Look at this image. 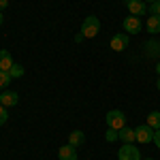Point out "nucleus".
Wrapping results in <instances>:
<instances>
[{
	"label": "nucleus",
	"instance_id": "obj_1",
	"mask_svg": "<svg viewBox=\"0 0 160 160\" xmlns=\"http://www.w3.org/2000/svg\"><path fill=\"white\" fill-rule=\"evenodd\" d=\"M79 32L86 38H94L100 32V19L96 15H88L86 19H83V24H81V30Z\"/></svg>",
	"mask_w": 160,
	"mask_h": 160
},
{
	"label": "nucleus",
	"instance_id": "obj_2",
	"mask_svg": "<svg viewBox=\"0 0 160 160\" xmlns=\"http://www.w3.org/2000/svg\"><path fill=\"white\" fill-rule=\"evenodd\" d=\"M105 122H107V128H115V130H122L124 126H126V115H124V111L113 109V111H109V113L105 115Z\"/></svg>",
	"mask_w": 160,
	"mask_h": 160
},
{
	"label": "nucleus",
	"instance_id": "obj_3",
	"mask_svg": "<svg viewBox=\"0 0 160 160\" xmlns=\"http://www.w3.org/2000/svg\"><path fill=\"white\" fill-rule=\"evenodd\" d=\"M118 160H141V152L132 143H124L118 152Z\"/></svg>",
	"mask_w": 160,
	"mask_h": 160
},
{
	"label": "nucleus",
	"instance_id": "obj_4",
	"mask_svg": "<svg viewBox=\"0 0 160 160\" xmlns=\"http://www.w3.org/2000/svg\"><path fill=\"white\" fill-rule=\"evenodd\" d=\"M122 26H124V30H126V34H139V32L143 30L141 17H135V15H128L122 22Z\"/></svg>",
	"mask_w": 160,
	"mask_h": 160
},
{
	"label": "nucleus",
	"instance_id": "obj_5",
	"mask_svg": "<svg viewBox=\"0 0 160 160\" xmlns=\"http://www.w3.org/2000/svg\"><path fill=\"white\" fill-rule=\"evenodd\" d=\"M135 132H137V141L145 145V143H152V141H154V132H156V130H154L152 126H148V124H141V126L135 128Z\"/></svg>",
	"mask_w": 160,
	"mask_h": 160
},
{
	"label": "nucleus",
	"instance_id": "obj_6",
	"mask_svg": "<svg viewBox=\"0 0 160 160\" xmlns=\"http://www.w3.org/2000/svg\"><path fill=\"white\" fill-rule=\"evenodd\" d=\"M124 4H126V9L130 15H135V17H141L143 13H148V4L143 2V0H122Z\"/></svg>",
	"mask_w": 160,
	"mask_h": 160
},
{
	"label": "nucleus",
	"instance_id": "obj_7",
	"mask_svg": "<svg viewBox=\"0 0 160 160\" xmlns=\"http://www.w3.org/2000/svg\"><path fill=\"white\" fill-rule=\"evenodd\" d=\"M17 102H19V94L13 92V90H4V92L0 94V105L7 107V109H9V107H15Z\"/></svg>",
	"mask_w": 160,
	"mask_h": 160
},
{
	"label": "nucleus",
	"instance_id": "obj_8",
	"mask_svg": "<svg viewBox=\"0 0 160 160\" xmlns=\"http://www.w3.org/2000/svg\"><path fill=\"white\" fill-rule=\"evenodd\" d=\"M113 51H124L128 47V34L126 32H120V34H115V37L111 38V45H109Z\"/></svg>",
	"mask_w": 160,
	"mask_h": 160
},
{
	"label": "nucleus",
	"instance_id": "obj_9",
	"mask_svg": "<svg viewBox=\"0 0 160 160\" xmlns=\"http://www.w3.org/2000/svg\"><path fill=\"white\" fill-rule=\"evenodd\" d=\"M58 158L60 160H77V148H73L71 143L68 145H62L58 149Z\"/></svg>",
	"mask_w": 160,
	"mask_h": 160
},
{
	"label": "nucleus",
	"instance_id": "obj_10",
	"mask_svg": "<svg viewBox=\"0 0 160 160\" xmlns=\"http://www.w3.org/2000/svg\"><path fill=\"white\" fill-rule=\"evenodd\" d=\"M13 64H15V62H13L11 53H9L7 49H0V71H7V73H9Z\"/></svg>",
	"mask_w": 160,
	"mask_h": 160
},
{
	"label": "nucleus",
	"instance_id": "obj_11",
	"mask_svg": "<svg viewBox=\"0 0 160 160\" xmlns=\"http://www.w3.org/2000/svg\"><path fill=\"white\" fill-rule=\"evenodd\" d=\"M145 28H148L149 34H158L160 32V15H149L148 22H145Z\"/></svg>",
	"mask_w": 160,
	"mask_h": 160
},
{
	"label": "nucleus",
	"instance_id": "obj_12",
	"mask_svg": "<svg viewBox=\"0 0 160 160\" xmlns=\"http://www.w3.org/2000/svg\"><path fill=\"white\" fill-rule=\"evenodd\" d=\"M68 143H71L73 148H79V145L86 143V135H83L81 130H73V132L68 135Z\"/></svg>",
	"mask_w": 160,
	"mask_h": 160
},
{
	"label": "nucleus",
	"instance_id": "obj_13",
	"mask_svg": "<svg viewBox=\"0 0 160 160\" xmlns=\"http://www.w3.org/2000/svg\"><path fill=\"white\" fill-rule=\"evenodd\" d=\"M120 139H122L124 143H135V141H137L135 128H128V126H124L122 130H120Z\"/></svg>",
	"mask_w": 160,
	"mask_h": 160
},
{
	"label": "nucleus",
	"instance_id": "obj_14",
	"mask_svg": "<svg viewBox=\"0 0 160 160\" xmlns=\"http://www.w3.org/2000/svg\"><path fill=\"white\" fill-rule=\"evenodd\" d=\"M148 126H152V128H154V130H158L160 128V111H152V113H149L148 115Z\"/></svg>",
	"mask_w": 160,
	"mask_h": 160
},
{
	"label": "nucleus",
	"instance_id": "obj_15",
	"mask_svg": "<svg viewBox=\"0 0 160 160\" xmlns=\"http://www.w3.org/2000/svg\"><path fill=\"white\" fill-rule=\"evenodd\" d=\"M145 47H148V49H145V51H148V56H152V58L158 56V51H160V43H158V41H149Z\"/></svg>",
	"mask_w": 160,
	"mask_h": 160
},
{
	"label": "nucleus",
	"instance_id": "obj_16",
	"mask_svg": "<svg viewBox=\"0 0 160 160\" xmlns=\"http://www.w3.org/2000/svg\"><path fill=\"white\" fill-rule=\"evenodd\" d=\"M9 75H11V79H19V77H24V66H22V64H13L11 71H9Z\"/></svg>",
	"mask_w": 160,
	"mask_h": 160
},
{
	"label": "nucleus",
	"instance_id": "obj_17",
	"mask_svg": "<svg viewBox=\"0 0 160 160\" xmlns=\"http://www.w3.org/2000/svg\"><path fill=\"white\" fill-rule=\"evenodd\" d=\"M120 139V130H115V128H107V132H105V141L107 143H113V141H118Z\"/></svg>",
	"mask_w": 160,
	"mask_h": 160
},
{
	"label": "nucleus",
	"instance_id": "obj_18",
	"mask_svg": "<svg viewBox=\"0 0 160 160\" xmlns=\"http://www.w3.org/2000/svg\"><path fill=\"white\" fill-rule=\"evenodd\" d=\"M11 75L7 73V71H0V90H7V86L11 83Z\"/></svg>",
	"mask_w": 160,
	"mask_h": 160
},
{
	"label": "nucleus",
	"instance_id": "obj_19",
	"mask_svg": "<svg viewBox=\"0 0 160 160\" xmlns=\"http://www.w3.org/2000/svg\"><path fill=\"white\" fill-rule=\"evenodd\" d=\"M148 13H152V15H160V0H156V2H152V4H149Z\"/></svg>",
	"mask_w": 160,
	"mask_h": 160
},
{
	"label": "nucleus",
	"instance_id": "obj_20",
	"mask_svg": "<svg viewBox=\"0 0 160 160\" xmlns=\"http://www.w3.org/2000/svg\"><path fill=\"white\" fill-rule=\"evenodd\" d=\"M7 120H9L7 107H2V105H0V126H2V124H7Z\"/></svg>",
	"mask_w": 160,
	"mask_h": 160
},
{
	"label": "nucleus",
	"instance_id": "obj_21",
	"mask_svg": "<svg viewBox=\"0 0 160 160\" xmlns=\"http://www.w3.org/2000/svg\"><path fill=\"white\" fill-rule=\"evenodd\" d=\"M152 143H154V145L160 149V128L156 130V132H154V141H152Z\"/></svg>",
	"mask_w": 160,
	"mask_h": 160
},
{
	"label": "nucleus",
	"instance_id": "obj_22",
	"mask_svg": "<svg viewBox=\"0 0 160 160\" xmlns=\"http://www.w3.org/2000/svg\"><path fill=\"white\" fill-rule=\"evenodd\" d=\"M9 7V0H0V11H4Z\"/></svg>",
	"mask_w": 160,
	"mask_h": 160
},
{
	"label": "nucleus",
	"instance_id": "obj_23",
	"mask_svg": "<svg viewBox=\"0 0 160 160\" xmlns=\"http://www.w3.org/2000/svg\"><path fill=\"white\" fill-rule=\"evenodd\" d=\"M83 38H86V37H83V34H81V32H79V34H77V37H75V41H77V43H81V41H83Z\"/></svg>",
	"mask_w": 160,
	"mask_h": 160
},
{
	"label": "nucleus",
	"instance_id": "obj_24",
	"mask_svg": "<svg viewBox=\"0 0 160 160\" xmlns=\"http://www.w3.org/2000/svg\"><path fill=\"white\" fill-rule=\"evenodd\" d=\"M156 73H158V77H160V64H156Z\"/></svg>",
	"mask_w": 160,
	"mask_h": 160
},
{
	"label": "nucleus",
	"instance_id": "obj_25",
	"mask_svg": "<svg viewBox=\"0 0 160 160\" xmlns=\"http://www.w3.org/2000/svg\"><path fill=\"white\" fill-rule=\"evenodd\" d=\"M2 22H4V17H2V11H0V26H2Z\"/></svg>",
	"mask_w": 160,
	"mask_h": 160
},
{
	"label": "nucleus",
	"instance_id": "obj_26",
	"mask_svg": "<svg viewBox=\"0 0 160 160\" xmlns=\"http://www.w3.org/2000/svg\"><path fill=\"white\" fill-rule=\"evenodd\" d=\"M156 88H158V90H160V77H158V81H156Z\"/></svg>",
	"mask_w": 160,
	"mask_h": 160
},
{
	"label": "nucleus",
	"instance_id": "obj_27",
	"mask_svg": "<svg viewBox=\"0 0 160 160\" xmlns=\"http://www.w3.org/2000/svg\"><path fill=\"white\" fill-rule=\"evenodd\" d=\"M143 2H149V4H152V2H156V0H143Z\"/></svg>",
	"mask_w": 160,
	"mask_h": 160
},
{
	"label": "nucleus",
	"instance_id": "obj_28",
	"mask_svg": "<svg viewBox=\"0 0 160 160\" xmlns=\"http://www.w3.org/2000/svg\"><path fill=\"white\" fill-rule=\"evenodd\" d=\"M145 160H154V158H145Z\"/></svg>",
	"mask_w": 160,
	"mask_h": 160
}]
</instances>
